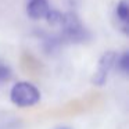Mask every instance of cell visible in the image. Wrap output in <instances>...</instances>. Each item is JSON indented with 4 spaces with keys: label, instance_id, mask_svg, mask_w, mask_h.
Wrapping results in <instances>:
<instances>
[{
    "label": "cell",
    "instance_id": "277c9868",
    "mask_svg": "<svg viewBox=\"0 0 129 129\" xmlns=\"http://www.w3.org/2000/svg\"><path fill=\"white\" fill-rule=\"evenodd\" d=\"M49 11H50V6L46 0H31L26 6V14L32 20L46 18Z\"/></svg>",
    "mask_w": 129,
    "mask_h": 129
},
{
    "label": "cell",
    "instance_id": "5b68a950",
    "mask_svg": "<svg viewBox=\"0 0 129 129\" xmlns=\"http://www.w3.org/2000/svg\"><path fill=\"white\" fill-rule=\"evenodd\" d=\"M117 17L119 18L121 22H123L126 25L129 21V4L128 0H121L117 6Z\"/></svg>",
    "mask_w": 129,
    "mask_h": 129
},
{
    "label": "cell",
    "instance_id": "3957f363",
    "mask_svg": "<svg viewBox=\"0 0 129 129\" xmlns=\"http://www.w3.org/2000/svg\"><path fill=\"white\" fill-rule=\"evenodd\" d=\"M117 58H118V56L114 51H107V53H104L101 56L100 61H99L97 71H96L94 76H93V83L99 85V86L106 83L108 72L111 71V68L114 67L115 62H117Z\"/></svg>",
    "mask_w": 129,
    "mask_h": 129
},
{
    "label": "cell",
    "instance_id": "ba28073f",
    "mask_svg": "<svg viewBox=\"0 0 129 129\" xmlns=\"http://www.w3.org/2000/svg\"><path fill=\"white\" fill-rule=\"evenodd\" d=\"M117 62H118V67H119V70L122 71V72H128V70H129V54L123 53L122 56H118Z\"/></svg>",
    "mask_w": 129,
    "mask_h": 129
},
{
    "label": "cell",
    "instance_id": "7a4b0ae2",
    "mask_svg": "<svg viewBox=\"0 0 129 129\" xmlns=\"http://www.w3.org/2000/svg\"><path fill=\"white\" fill-rule=\"evenodd\" d=\"M60 26H62L65 38L72 40V42L83 40L85 36H86V31L82 26L79 18L75 14H72V13L62 14V21H61V25Z\"/></svg>",
    "mask_w": 129,
    "mask_h": 129
},
{
    "label": "cell",
    "instance_id": "6da1fadb",
    "mask_svg": "<svg viewBox=\"0 0 129 129\" xmlns=\"http://www.w3.org/2000/svg\"><path fill=\"white\" fill-rule=\"evenodd\" d=\"M11 101L18 107H31L39 101L40 93L29 82H18L10 92Z\"/></svg>",
    "mask_w": 129,
    "mask_h": 129
},
{
    "label": "cell",
    "instance_id": "52a82bcc",
    "mask_svg": "<svg viewBox=\"0 0 129 129\" xmlns=\"http://www.w3.org/2000/svg\"><path fill=\"white\" fill-rule=\"evenodd\" d=\"M46 18H47L49 24L57 26V25H61L62 14H61V13H58V11H54V10H50V11H49V14L46 15Z\"/></svg>",
    "mask_w": 129,
    "mask_h": 129
},
{
    "label": "cell",
    "instance_id": "8992f818",
    "mask_svg": "<svg viewBox=\"0 0 129 129\" xmlns=\"http://www.w3.org/2000/svg\"><path fill=\"white\" fill-rule=\"evenodd\" d=\"M11 74L13 72H11V68L9 67V64H6L3 60H0V85L10 81Z\"/></svg>",
    "mask_w": 129,
    "mask_h": 129
}]
</instances>
